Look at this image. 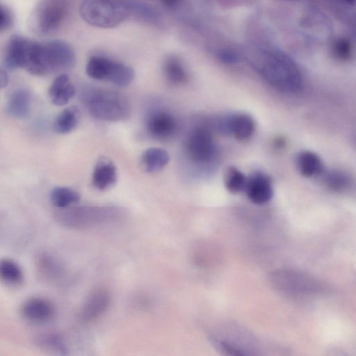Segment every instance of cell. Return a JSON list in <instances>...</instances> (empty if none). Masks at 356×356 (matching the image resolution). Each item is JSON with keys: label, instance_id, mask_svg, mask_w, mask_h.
I'll list each match as a JSON object with an SVG mask.
<instances>
[{"label": "cell", "instance_id": "9", "mask_svg": "<svg viewBox=\"0 0 356 356\" xmlns=\"http://www.w3.org/2000/svg\"><path fill=\"white\" fill-rule=\"evenodd\" d=\"M187 152L195 163L203 164L211 162L216 151L210 132L204 128L193 130L187 142Z\"/></svg>", "mask_w": 356, "mask_h": 356}, {"label": "cell", "instance_id": "11", "mask_svg": "<svg viewBox=\"0 0 356 356\" xmlns=\"http://www.w3.org/2000/svg\"><path fill=\"white\" fill-rule=\"evenodd\" d=\"M111 303V296L105 288H97L89 294L80 309L79 318L82 322H94L101 317Z\"/></svg>", "mask_w": 356, "mask_h": 356}, {"label": "cell", "instance_id": "8", "mask_svg": "<svg viewBox=\"0 0 356 356\" xmlns=\"http://www.w3.org/2000/svg\"><path fill=\"white\" fill-rule=\"evenodd\" d=\"M281 290L296 297H309L319 294L321 283L312 276L298 272H284L279 275Z\"/></svg>", "mask_w": 356, "mask_h": 356}, {"label": "cell", "instance_id": "4", "mask_svg": "<svg viewBox=\"0 0 356 356\" xmlns=\"http://www.w3.org/2000/svg\"><path fill=\"white\" fill-rule=\"evenodd\" d=\"M89 112L97 118L106 121H122L131 113L127 99L120 94L97 90L89 94L86 99Z\"/></svg>", "mask_w": 356, "mask_h": 356}, {"label": "cell", "instance_id": "22", "mask_svg": "<svg viewBox=\"0 0 356 356\" xmlns=\"http://www.w3.org/2000/svg\"><path fill=\"white\" fill-rule=\"evenodd\" d=\"M170 160L168 153L162 149L151 148L142 156V164L144 169L149 173H154L164 168Z\"/></svg>", "mask_w": 356, "mask_h": 356}, {"label": "cell", "instance_id": "3", "mask_svg": "<svg viewBox=\"0 0 356 356\" xmlns=\"http://www.w3.org/2000/svg\"><path fill=\"white\" fill-rule=\"evenodd\" d=\"M120 211L108 207H81L63 209L57 219L66 228L85 229L114 221L120 218Z\"/></svg>", "mask_w": 356, "mask_h": 356}, {"label": "cell", "instance_id": "32", "mask_svg": "<svg viewBox=\"0 0 356 356\" xmlns=\"http://www.w3.org/2000/svg\"><path fill=\"white\" fill-rule=\"evenodd\" d=\"M9 82V76L6 71L2 69L0 71V85H1V88H3L7 87Z\"/></svg>", "mask_w": 356, "mask_h": 356}, {"label": "cell", "instance_id": "34", "mask_svg": "<svg viewBox=\"0 0 356 356\" xmlns=\"http://www.w3.org/2000/svg\"><path fill=\"white\" fill-rule=\"evenodd\" d=\"M334 1L346 6H353L356 4V0H334Z\"/></svg>", "mask_w": 356, "mask_h": 356}, {"label": "cell", "instance_id": "25", "mask_svg": "<svg viewBox=\"0 0 356 356\" xmlns=\"http://www.w3.org/2000/svg\"><path fill=\"white\" fill-rule=\"evenodd\" d=\"M324 182L325 186L331 191L343 192L353 185L351 177L342 170H333L325 174Z\"/></svg>", "mask_w": 356, "mask_h": 356}, {"label": "cell", "instance_id": "2", "mask_svg": "<svg viewBox=\"0 0 356 356\" xmlns=\"http://www.w3.org/2000/svg\"><path fill=\"white\" fill-rule=\"evenodd\" d=\"M79 15L88 25L114 28L129 19L126 0H82Z\"/></svg>", "mask_w": 356, "mask_h": 356}, {"label": "cell", "instance_id": "35", "mask_svg": "<svg viewBox=\"0 0 356 356\" xmlns=\"http://www.w3.org/2000/svg\"><path fill=\"white\" fill-rule=\"evenodd\" d=\"M355 142H356V140H355Z\"/></svg>", "mask_w": 356, "mask_h": 356}, {"label": "cell", "instance_id": "26", "mask_svg": "<svg viewBox=\"0 0 356 356\" xmlns=\"http://www.w3.org/2000/svg\"><path fill=\"white\" fill-rule=\"evenodd\" d=\"M78 192L66 187H57L51 193V200L54 206L60 209L68 208L79 202Z\"/></svg>", "mask_w": 356, "mask_h": 356}, {"label": "cell", "instance_id": "20", "mask_svg": "<svg viewBox=\"0 0 356 356\" xmlns=\"http://www.w3.org/2000/svg\"><path fill=\"white\" fill-rule=\"evenodd\" d=\"M296 166L300 173L306 177H314L322 174L324 164L315 153L303 151L296 157Z\"/></svg>", "mask_w": 356, "mask_h": 356}, {"label": "cell", "instance_id": "33", "mask_svg": "<svg viewBox=\"0 0 356 356\" xmlns=\"http://www.w3.org/2000/svg\"><path fill=\"white\" fill-rule=\"evenodd\" d=\"M163 4L168 8H175L181 3L182 0H161Z\"/></svg>", "mask_w": 356, "mask_h": 356}, {"label": "cell", "instance_id": "24", "mask_svg": "<svg viewBox=\"0 0 356 356\" xmlns=\"http://www.w3.org/2000/svg\"><path fill=\"white\" fill-rule=\"evenodd\" d=\"M0 277L6 284L18 286L23 283L24 273L16 262L5 258L0 262Z\"/></svg>", "mask_w": 356, "mask_h": 356}, {"label": "cell", "instance_id": "28", "mask_svg": "<svg viewBox=\"0 0 356 356\" xmlns=\"http://www.w3.org/2000/svg\"><path fill=\"white\" fill-rule=\"evenodd\" d=\"M164 73L168 80L175 85L182 84L188 79L187 72L182 62L175 58H170L166 61Z\"/></svg>", "mask_w": 356, "mask_h": 356}, {"label": "cell", "instance_id": "31", "mask_svg": "<svg viewBox=\"0 0 356 356\" xmlns=\"http://www.w3.org/2000/svg\"><path fill=\"white\" fill-rule=\"evenodd\" d=\"M218 59L225 64H232L236 63L239 58L236 53L229 50H224L219 51L218 54Z\"/></svg>", "mask_w": 356, "mask_h": 356}, {"label": "cell", "instance_id": "1", "mask_svg": "<svg viewBox=\"0 0 356 356\" xmlns=\"http://www.w3.org/2000/svg\"><path fill=\"white\" fill-rule=\"evenodd\" d=\"M255 62L262 76L279 90L295 93L303 86L301 72L296 62L284 52L277 49H265Z\"/></svg>", "mask_w": 356, "mask_h": 356}, {"label": "cell", "instance_id": "12", "mask_svg": "<svg viewBox=\"0 0 356 356\" xmlns=\"http://www.w3.org/2000/svg\"><path fill=\"white\" fill-rule=\"evenodd\" d=\"M244 191L251 201L256 205L266 204L274 196L271 178L261 172L253 173L247 177Z\"/></svg>", "mask_w": 356, "mask_h": 356}, {"label": "cell", "instance_id": "14", "mask_svg": "<svg viewBox=\"0 0 356 356\" xmlns=\"http://www.w3.org/2000/svg\"><path fill=\"white\" fill-rule=\"evenodd\" d=\"M147 130L153 138L164 141L173 136L176 127L173 117L163 111L151 113L146 121Z\"/></svg>", "mask_w": 356, "mask_h": 356}, {"label": "cell", "instance_id": "13", "mask_svg": "<svg viewBox=\"0 0 356 356\" xmlns=\"http://www.w3.org/2000/svg\"><path fill=\"white\" fill-rule=\"evenodd\" d=\"M218 125L222 131L231 134L238 141L249 140L255 131V122L246 114L237 113L226 117Z\"/></svg>", "mask_w": 356, "mask_h": 356}, {"label": "cell", "instance_id": "27", "mask_svg": "<svg viewBox=\"0 0 356 356\" xmlns=\"http://www.w3.org/2000/svg\"><path fill=\"white\" fill-rule=\"evenodd\" d=\"M224 181L227 190L232 194H237L244 191L247 177L237 168L230 166L225 171Z\"/></svg>", "mask_w": 356, "mask_h": 356}, {"label": "cell", "instance_id": "6", "mask_svg": "<svg viewBox=\"0 0 356 356\" xmlns=\"http://www.w3.org/2000/svg\"><path fill=\"white\" fill-rule=\"evenodd\" d=\"M68 9L69 0H42L34 12V30L40 35L54 33L65 21Z\"/></svg>", "mask_w": 356, "mask_h": 356}, {"label": "cell", "instance_id": "10", "mask_svg": "<svg viewBox=\"0 0 356 356\" xmlns=\"http://www.w3.org/2000/svg\"><path fill=\"white\" fill-rule=\"evenodd\" d=\"M56 312V307L51 300L38 296L29 298L21 308L22 316L28 322L36 324H46L53 321Z\"/></svg>", "mask_w": 356, "mask_h": 356}, {"label": "cell", "instance_id": "7", "mask_svg": "<svg viewBox=\"0 0 356 356\" xmlns=\"http://www.w3.org/2000/svg\"><path fill=\"white\" fill-rule=\"evenodd\" d=\"M42 61L47 75L73 68L76 63V55L66 42L52 40L42 42Z\"/></svg>", "mask_w": 356, "mask_h": 356}, {"label": "cell", "instance_id": "5", "mask_svg": "<svg viewBox=\"0 0 356 356\" xmlns=\"http://www.w3.org/2000/svg\"><path fill=\"white\" fill-rule=\"evenodd\" d=\"M86 73L94 79L107 81L119 87L129 86L136 76L130 66L103 56L89 59Z\"/></svg>", "mask_w": 356, "mask_h": 356}, {"label": "cell", "instance_id": "18", "mask_svg": "<svg viewBox=\"0 0 356 356\" xmlns=\"http://www.w3.org/2000/svg\"><path fill=\"white\" fill-rule=\"evenodd\" d=\"M31 97L25 88L15 91L10 98L7 106L8 114L17 119L26 118L30 112Z\"/></svg>", "mask_w": 356, "mask_h": 356}, {"label": "cell", "instance_id": "23", "mask_svg": "<svg viewBox=\"0 0 356 356\" xmlns=\"http://www.w3.org/2000/svg\"><path fill=\"white\" fill-rule=\"evenodd\" d=\"M81 112L75 106L67 107L56 118L54 128L60 135H66L73 131L78 125Z\"/></svg>", "mask_w": 356, "mask_h": 356}, {"label": "cell", "instance_id": "21", "mask_svg": "<svg viewBox=\"0 0 356 356\" xmlns=\"http://www.w3.org/2000/svg\"><path fill=\"white\" fill-rule=\"evenodd\" d=\"M36 344L42 350L58 355H68V348L64 337L56 332L40 333L35 338Z\"/></svg>", "mask_w": 356, "mask_h": 356}, {"label": "cell", "instance_id": "19", "mask_svg": "<svg viewBox=\"0 0 356 356\" xmlns=\"http://www.w3.org/2000/svg\"><path fill=\"white\" fill-rule=\"evenodd\" d=\"M129 19L140 22L155 24L161 18L160 12L152 6L139 1V0H127Z\"/></svg>", "mask_w": 356, "mask_h": 356}, {"label": "cell", "instance_id": "15", "mask_svg": "<svg viewBox=\"0 0 356 356\" xmlns=\"http://www.w3.org/2000/svg\"><path fill=\"white\" fill-rule=\"evenodd\" d=\"M118 178L115 164L109 158L101 157L92 174V184L99 191H107L114 187Z\"/></svg>", "mask_w": 356, "mask_h": 356}, {"label": "cell", "instance_id": "29", "mask_svg": "<svg viewBox=\"0 0 356 356\" xmlns=\"http://www.w3.org/2000/svg\"><path fill=\"white\" fill-rule=\"evenodd\" d=\"M332 53L334 58L340 61L345 62L349 60L353 53L351 40L345 37H341L335 40L333 44Z\"/></svg>", "mask_w": 356, "mask_h": 356}, {"label": "cell", "instance_id": "16", "mask_svg": "<svg viewBox=\"0 0 356 356\" xmlns=\"http://www.w3.org/2000/svg\"><path fill=\"white\" fill-rule=\"evenodd\" d=\"M76 93L71 78L65 74L57 77L49 88V97L53 105L62 107L73 99Z\"/></svg>", "mask_w": 356, "mask_h": 356}, {"label": "cell", "instance_id": "30", "mask_svg": "<svg viewBox=\"0 0 356 356\" xmlns=\"http://www.w3.org/2000/svg\"><path fill=\"white\" fill-rule=\"evenodd\" d=\"M0 31L3 33L12 27L14 18L10 9L3 5L0 8Z\"/></svg>", "mask_w": 356, "mask_h": 356}, {"label": "cell", "instance_id": "17", "mask_svg": "<svg viewBox=\"0 0 356 356\" xmlns=\"http://www.w3.org/2000/svg\"><path fill=\"white\" fill-rule=\"evenodd\" d=\"M36 266L39 275L50 281L60 280L64 275V267L54 255L43 252L36 258Z\"/></svg>", "mask_w": 356, "mask_h": 356}]
</instances>
